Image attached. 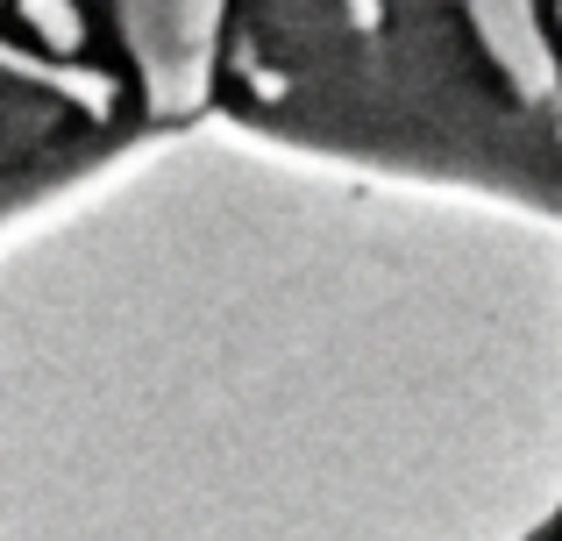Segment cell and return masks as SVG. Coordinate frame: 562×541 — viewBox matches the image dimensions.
<instances>
[{"mask_svg":"<svg viewBox=\"0 0 562 541\" xmlns=\"http://www.w3.org/2000/svg\"><path fill=\"white\" fill-rule=\"evenodd\" d=\"M22 14H29V29H36L43 43H50V50H79L86 43V29H79V8H71V0H22Z\"/></svg>","mask_w":562,"mask_h":541,"instance_id":"6da1fadb","label":"cell"}]
</instances>
